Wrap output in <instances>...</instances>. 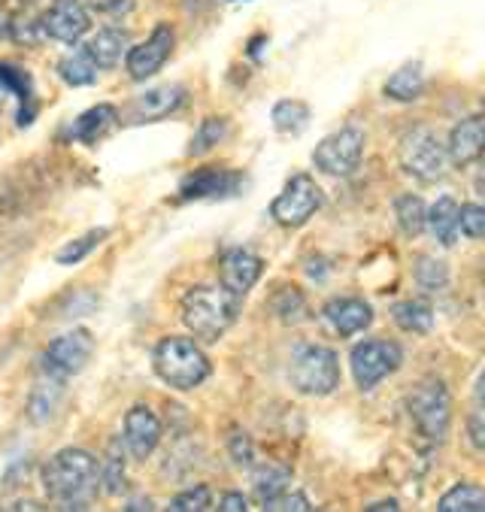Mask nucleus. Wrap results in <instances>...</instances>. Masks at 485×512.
Returning <instances> with one entry per match:
<instances>
[{"label":"nucleus","instance_id":"41","mask_svg":"<svg viewBox=\"0 0 485 512\" xmlns=\"http://www.w3.org/2000/svg\"><path fill=\"white\" fill-rule=\"evenodd\" d=\"M219 509H222V512H243V509H249V500H246L240 491H228V494L219 500Z\"/></svg>","mask_w":485,"mask_h":512},{"label":"nucleus","instance_id":"39","mask_svg":"<svg viewBox=\"0 0 485 512\" xmlns=\"http://www.w3.org/2000/svg\"><path fill=\"white\" fill-rule=\"evenodd\" d=\"M228 452H231V458H234L237 467H252L255 464V446H252V440H249L246 431H234L228 437Z\"/></svg>","mask_w":485,"mask_h":512},{"label":"nucleus","instance_id":"31","mask_svg":"<svg viewBox=\"0 0 485 512\" xmlns=\"http://www.w3.org/2000/svg\"><path fill=\"white\" fill-rule=\"evenodd\" d=\"M107 237H110V228H94V231H88V234L70 240L64 249H58L55 261H58L61 267H73V264H79L82 258H88V255H91L97 246H101Z\"/></svg>","mask_w":485,"mask_h":512},{"label":"nucleus","instance_id":"38","mask_svg":"<svg viewBox=\"0 0 485 512\" xmlns=\"http://www.w3.org/2000/svg\"><path fill=\"white\" fill-rule=\"evenodd\" d=\"M261 506H264L267 512H310V509H313L310 497H307V494H301V491H291V494L279 491L276 497L264 500Z\"/></svg>","mask_w":485,"mask_h":512},{"label":"nucleus","instance_id":"27","mask_svg":"<svg viewBox=\"0 0 485 512\" xmlns=\"http://www.w3.org/2000/svg\"><path fill=\"white\" fill-rule=\"evenodd\" d=\"M437 509L440 512H482L485 509V491L473 482H458L440 497Z\"/></svg>","mask_w":485,"mask_h":512},{"label":"nucleus","instance_id":"42","mask_svg":"<svg viewBox=\"0 0 485 512\" xmlns=\"http://www.w3.org/2000/svg\"><path fill=\"white\" fill-rule=\"evenodd\" d=\"M370 512H379V509H392V512H398L401 506H398V500H379V503H373V506H367Z\"/></svg>","mask_w":485,"mask_h":512},{"label":"nucleus","instance_id":"18","mask_svg":"<svg viewBox=\"0 0 485 512\" xmlns=\"http://www.w3.org/2000/svg\"><path fill=\"white\" fill-rule=\"evenodd\" d=\"M182 104H185V88H179V85L152 88V91L140 94L137 100H131L128 119L131 122H158V119L176 113Z\"/></svg>","mask_w":485,"mask_h":512},{"label":"nucleus","instance_id":"19","mask_svg":"<svg viewBox=\"0 0 485 512\" xmlns=\"http://www.w3.org/2000/svg\"><path fill=\"white\" fill-rule=\"evenodd\" d=\"M119 122V110L113 104H101V107H91L85 110L73 125H70V134L73 140L85 143V146H94L97 140H104Z\"/></svg>","mask_w":485,"mask_h":512},{"label":"nucleus","instance_id":"32","mask_svg":"<svg viewBox=\"0 0 485 512\" xmlns=\"http://www.w3.org/2000/svg\"><path fill=\"white\" fill-rule=\"evenodd\" d=\"M273 313L285 322V325H298L307 319V300L295 285H285L276 297H273Z\"/></svg>","mask_w":485,"mask_h":512},{"label":"nucleus","instance_id":"5","mask_svg":"<svg viewBox=\"0 0 485 512\" xmlns=\"http://www.w3.org/2000/svg\"><path fill=\"white\" fill-rule=\"evenodd\" d=\"M410 419L416 422L419 434L431 443H443L452 428V397L440 379H425L407 394Z\"/></svg>","mask_w":485,"mask_h":512},{"label":"nucleus","instance_id":"22","mask_svg":"<svg viewBox=\"0 0 485 512\" xmlns=\"http://www.w3.org/2000/svg\"><path fill=\"white\" fill-rule=\"evenodd\" d=\"M385 97L398 100V104H413V100L422 97L425 91V70L422 64H404L401 70H395L385 82Z\"/></svg>","mask_w":485,"mask_h":512},{"label":"nucleus","instance_id":"34","mask_svg":"<svg viewBox=\"0 0 485 512\" xmlns=\"http://www.w3.org/2000/svg\"><path fill=\"white\" fill-rule=\"evenodd\" d=\"M97 467H101V488L107 494H122V488H125V455L119 452V440L110 446L104 464H97Z\"/></svg>","mask_w":485,"mask_h":512},{"label":"nucleus","instance_id":"43","mask_svg":"<svg viewBox=\"0 0 485 512\" xmlns=\"http://www.w3.org/2000/svg\"><path fill=\"white\" fill-rule=\"evenodd\" d=\"M125 509H155V506H152V500H131Z\"/></svg>","mask_w":485,"mask_h":512},{"label":"nucleus","instance_id":"40","mask_svg":"<svg viewBox=\"0 0 485 512\" xmlns=\"http://www.w3.org/2000/svg\"><path fill=\"white\" fill-rule=\"evenodd\" d=\"M88 7L101 16H128L134 10V0H88Z\"/></svg>","mask_w":485,"mask_h":512},{"label":"nucleus","instance_id":"2","mask_svg":"<svg viewBox=\"0 0 485 512\" xmlns=\"http://www.w3.org/2000/svg\"><path fill=\"white\" fill-rule=\"evenodd\" d=\"M240 300L243 297L231 294L225 285H194L182 297V322L198 340L216 343L237 322Z\"/></svg>","mask_w":485,"mask_h":512},{"label":"nucleus","instance_id":"23","mask_svg":"<svg viewBox=\"0 0 485 512\" xmlns=\"http://www.w3.org/2000/svg\"><path fill=\"white\" fill-rule=\"evenodd\" d=\"M425 228H431V234L437 237L440 246H455V240H458V203L449 194L440 197L425 213Z\"/></svg>","mask_w":485,"mask_h":512},{"label":"nucleus","instance_id":"11","mask_svg":"<svg viewBox=\"0 0 485 512\" xmlns=\"http://www.w3.org/2000/svg\"><path fill=\"white\" fill-rule=\"evenodd\" d=\"M243 173L225 167H201L179 182V200H225L240 194Z\"/></svg>","mask_w":485,"mask_h":512},{"label":"nucleus","instance_id":"13","mask_svg":"<svg viewBox=\"0 0 485 512\" xmlns=\"http://www.w3.org/2000/svg\"><path fill=\"white\" fill-rule=\"evenodd\" d=\"M173 43H176L173 28H170V25H158L146 43L128 49V58H125L128 76H131L134 82H146L149 76H155V73L167 64V58H170V52H173Z\"/></svg>","mask_w":485,"mask_h":512},{"label":"nucleus","instance_id":"10","mask_svg":"<svg viewBox=\"0 0 485 512\" xmlns=\"http://www.w3.org/2000/svg\"><path fill=\"white\" fill-rule=\"evenodd\" d=\"M91 355H94V337L85 328H73L49 343V349L43 352V373L70 379L85 370Z\"/></svg>","mask_w":485,"mask_h":512},{"label":"nucleus","instance_id":"20","mask_svg":"<svg viewBox=\"0 0 485 512\" xmlns=\"http://www.w3.org/2000/svg\"><path fill=\"white\" fill-rule=\"evenodd\" d=\"M82 49H85V55L91 58V64L97 70H110L128 52V34L119 31V28H104V31H97Z\"/></svg>","mask_w":485,"mask_h":512},{"label":"nucleus","instance_id":"17","mask_svg":"<svg viewBox=\"0 0 485 512\" xmlns=\"http://www.w3.org/2000/svg\"><path fill=\"white\" fill-rule=\"evenodd\" d=\"M325 322L340 337H355L364 328H370L373 310H370V303H364L361 297H334L325 303Z\"/></svg>","mask_w":485,"mask_h":512},{"label":"nucleus","instance_id":"3","mask_svg":"<svg viewBox=\"0 0 485 512\" xmlns=\"http://www.w3.org/2000/svg\"><path fill=\"white\" fill-rule=\"evenodd\" d=\"M155 373L173 391H194L210 376V358L191 337H164L152 355Z\"/></svg>","mask_w":485,"mask_h":512},{"label":"nucleus","instance_id":"9","mask_svg":"<svg viewBox=\"0 0 485 512\" xmlns=\"http://www.w3.org/2000/svg\"><path fill=\"white\" fill-rule=\"evenodd\" d=\"M361 155H364V131L340 128L337 134H328L316 146L313 164H316V170H322L328 176H349L361 164Z\"/></svg>","mask_w":485,"mask_h":512},{"label":"nucleus","instance_id":"26","mask_svg":"<svg viewBox=\"0 0 485 512\" xmlns=\"http://www.w3.org/2000/svg\"><path fill=\"white\" fill-rule=\"evenodd\" d=\"M392 319L407 334H428L434 328V313H431V306L422 303V300H401V303H395Z\"/></svg>","mask_w":485,"mask_h":512},{"label":"nucleus","instance_id":"8","mask_svg":"<svg viewBox=\"0 0 485 512\" xmlns=\"http://www.w3.org/2000/svg\"><path fill=\"white\" fill-rule=\"evenodd\" d=\"M349 364H352V376H355L358 388L361 391H370L382 379H388L392 373L401 370L404 349L395 340H364V343H358L352 349Z\"/></svg>","mask_w":485,"mask_h":512},{"label":"nucleus","instance_id":"25","mask_svg":"<svg viewBox=\"0 0 485 512\" xmlns=\"http://www.w3.org/2000/svg\"><path fill=\"white\" fill-rule=\"evenodd\" d=\"M270 119H273V128L279 134L298 137L310 125V107L304 104V100H279V104L273 107V113H270Z\"/></svg>","mask_w":485,"mask_h":512},{"label":"nucleus","instance_id":"35","mask_svg":"<svg viewBox=\"0 0 485 512\" xmlns=\"http://www.w3.org/2000/svg\"><path fill=\"white\" fill-rule=\"evenodd\" d=\"M416 282L419 288H425L428 294H437L449 285V270L443 261H434V258H419L416 261Z\"/></svg>","mask_w":485,"mask_h":512},{"label":"nucleus","instance_id":"21","mask_svg":"<svg viewBox=\"0 0 485 512\" xmlns=\"http://www.w3.org/2000/svg\"><path fill=\"white\" fill-rule=\"evenodd\" d=\"M61 394H64V379L46 373V376L34 385V391H31V400H28V419H31L34 425L49 422V419L55 416L58 403H61Z\"/></svg>","mask_w":485,"mask_h":512},{"label":"nucleus","instance_id":"37","mask_svg":"<svg viewBox=\"0 0 485 512\" xmlns=\"http://www.w3.org/2000/svg\"><path fill=\"white\" fill-rule=\"evenodd\" d=\"M458 231L467 234L470 240H482L485 234V210L479 203H464L458 207Z\"/></svg>","mask_w":485,"mask_h":512},{"label":"nucleus","instance_id":"36","mask_svg":"<svg viewBox=\"0 0 485 512\" xmlns=\"http://www.w3.org/2000/svg\"><path fill=\"white\" fill-rule=\"evenodd\" d=\"M170 509L173 512H204V509H213V491L207 485L185 488L182 494H176L170 500Z\"/></svg>","mask_w":485,"mask_h":512},{"label":"nucleus","instance_id":"24","mask_svg":"<svg viewBox=\"0 0 485 512\" xmlns=\"http://www.w3.org/2000/svg\"><path fill=\"white\" fill-rule=\"evenodd\" d=\"M0 85H4L7 91H13L19 100H22V110H19V125H31L34 122V113L28 110L31 107V100H34V82L31 76L16 67V64H7V61H0Z\"/></svg>","mask_w":485,"mask_h":512},{"label":"nucleus","instance_id":"29","mask_svg":"<svg viewBox=\"0 0 485 512\" xmlns=\"http://www.w3.org/2000/svg\"><path fill=\"white\" fill-rule=\"evenodd\" d=\"M288 482H291V470L282 467V464H273V461L258 464L255 473H252V491H255V497L261 503L270 500V497H276L279 491H285Z\"/></svg>","mask_w":485,"mask_h":512},{"label":"nucleus","instance_id":"30","mask_svg":"<svg viewBox=\"0 0 485 512\" xmlns=\"http://www.w3.org/2000/svg\"><path fill=\"white\" fill-rule=\"evenodd\" d=\"M231 134V122L225 116H210L198 125L191 137V146H188V155H204L210 149H216L225 137Z\"/></svg>","mask_w":485,"mask_h":512},{"label":"nucleus","instance_id":"12","mask_svg":"<svg viewBox=\"0 0 485 512\" xmlns=\"http://www.w3.org/2000/svg\"><path fill=\"white\" fill-rule=\"evenodd\" d=\"M91 28L88 10L82 0H52L40 16V31L58 43H79Z\"/></svg>","mask_w":485,"mask_h":512},{"label":"nucleus","instance_id":"14","mask_svg":"<svg viewBox=\"0 0 485 512\" xmlns=\"http://www.w3.org/2000/svg\"><path fill=\"white\" fill-rule=\"evenodd\" d=\"M161 443V422L158 416L152 413L149 406L137 403L128 409V416H125V446L131 452V458L137 461H146Z\"/></svg>","mask_w":485,"mask_h":512},{"label":"nucleus","instance_id":"4","mask_svg":"<svg viewBox=\"0 0 485 512\" xmlns=\"http://www.w3.org/2000/svg\"><path fill=\"white\" fill-rule=\"evenodd\" d=\"M288 379L295 385V391H301L307 397H328L331 391H337V385L343 379L340 358L334 349L319 346V343L298 346L288 361Z\"/></svg>","mask_w":485,"mask_h":512},{"label":"nucleus","instance_id":"6","mask_svg":"<svg viewBox=\"0 0 485 512\" xmlns=\"http://www.w3.org/2000/svg\"><path fill=\"white\" fill-rule=\"evenodd\" d=\"M398 158L404 173H410L413 179L434 185L449 173V155H446V143L431 131V128H413L401 137L398 146Z\"/></svg>","mask_w":485,"mask_h":512},{"label":"nucleus","instance_id":"7","mask_svg":"<svg viewBox=\"0 0 485 512\" xmlns=\"http://www.w3.org/2000/svg\"><path fill=\"white\" fill-rule=\"evenodd\" d=\"M319 207H322V188L316 185L313 176L298 173L285 182V188L270 203V216L282 228H301L319 213Z\"/></svg>","mask_w":485,"mask_h":512},{"label":"nucleus","instance_id":"15","mask_svg":"<svg viewBox=\"0 0 485 512\" xmlns=\"http://www.w3.org/2000/svg\"><path fill=\"white\" fill-rule=\"evenodd\" d=\"M261 273H264V261L249 249H231L219 261L222 285L237 297H246L255 288V282L261 279Z\"/></svg>","mask_w":485,"mask_h":512},{"label":"nucleus","instance_id":"33","mask_svg":"<svg viewBox=\"0 0 485 512\" xmlns=\"http://www.w3.org/2000/svg\"><path fill=\"white\" fill-rule=\"evenodd\" d=\"M58 76H61L67 85L79 88V85H91V82L97 79V67L91 64V58L85 55V49H79V52H73V55L61 58V64H58Z\"/></svg>","mask_w":485,"mask_h":512},{"label":"nucleus","instance_id":"16","mask_svg":"<svg viewBox=\"0 0 485 512\" xmlns=\"http://www.w3.org/2000/svg\"><path fill=\"white\" fill-rule=\"evenodd\" d=\"M482 149H485V119H482V116H467V119H461V122L452 128L449 143H446L449 164L467 167V164L479 161Z\"/></svg>","mask_w":485,"mask_h":512},{"label":"nucleus","instance_id":"1","mask_svg":"<svg viewBox=\"0 0 485 512\" xmlns=\"http://www.w3.org/2000/svg\"><path fill=\"white\" fill-rule=\"evenodd\" d=\"M43 488L64 509H85L101 488V467L85 449H61L43 464Z\"/></svg>","mask_w":485,"mask_h":512},{"label":"nucleus","instance_id":"28","mask_svg":"<svg viewBox=\"0 0 485 512\" xmlns=\"http://www.w3.org/2000/svg\"><path fill=\"white\" fill-rule=\"evenodd\" d=\"M425 213H428L425 200L416 197V194H401V197L395 200V219H398V228H401V234L410 237V240H416V237L425 231Z\"/></svg>","mask_w":485,"mask_h":512}]
</instances>
